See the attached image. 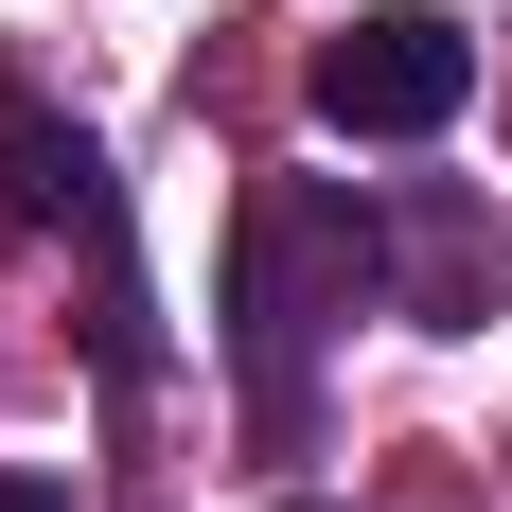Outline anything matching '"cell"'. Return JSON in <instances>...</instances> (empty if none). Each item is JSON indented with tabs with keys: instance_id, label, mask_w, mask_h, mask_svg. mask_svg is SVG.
<instances>
[{
	"instance_id": "6da1fadb",
	"label": "cell",
	"mask_w": 512,
	"mask_h": 512,
	"mask_svg": "<svg viewBox=\"0 0 512 512\" xmlns=\"http://www.w3.org/2000/svg\"><path fill=\"white\" fill-rule=\"evenodd\" d=\"M354 301H389V195H318V177H265L230 212V371H248L265 424H301V371Z\"/></svg>"
},
{
	"instance_id": "7a4b0ae2",
	"label": "cell",
	"mask_w": 512,
	"mask_h": 512,
	"mask_svg": "<svg viewBox=\"0 0 512 512\" xmlns=\"http://www.w3.org/2000/svg\"><path fill=\"white\" fill-rule=\"evenodd\" d=\"M301 106L336 124V142H442L477 106V36L442 18V0H389V18H354V36L301 53Z\"/></svg>"
},
{
	"instance_id": "3957f363",
	"label": "cell",
	"mask_w": 512,
	"mask_h": 512,
	"mask_svg": "<svg viewBox=\"0 0 512 512\" xmlns=\"http://www.w3.org/2000/svg\"><path fill=\"white\" fill-rule=\"evenodd\" d=\"M512 283V230L460 195H389V318H424V336H460V318H495Z\"/></svg>"
},
{
	"instance_id": "5b68a950",
	"label": "cell",
	"mask_w": 512,
	"mask_h": 512,
	"mask_svg": "<svg viewBox=\"0 0 512 512\" xmlns=\"http://www.w3.org/2000/svg\"><path fill=\"white\" fill-rule=\"evenodd\" d=\"M265 512H354V495H265Z\"/></svg>"
},
{
	"instance_id": "277c9868",
	"label": "cell",
	"mask_w": 512,
	"mask_h": 512,
	"mask_svg": "<svg viewBox=\"0 0 512 512\" xmlns=\"http://www.w3.org/2000/svg\"><path fill=\"white\" fill-rule=\"evenodd\" d=\"M0 512H71V477H0Z\"/></svg>"
}]
</instances>
